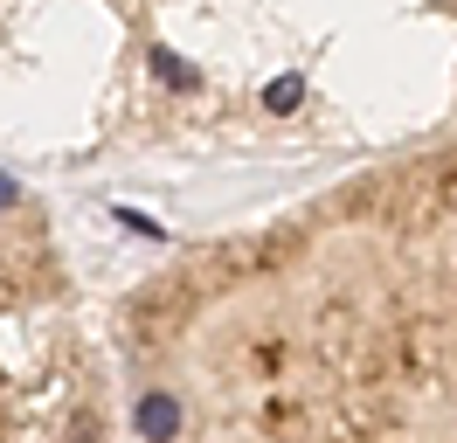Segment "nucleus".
Returning <instances> with one entry per match:
<instances>
[{"mask_svg": "<svg viewBox=\"0 0 457 443\" xmlns=\"http://www.w3.org/2000/svg\"><path fill=\"white\" fill-rule=\"evenodd\" d=\"M457 118V0H0L14 166L368 160Z\"/></svg>", "mask_w": 457, "mask_h": 443, "instance_id": "nucleus-2", "label": "nucleus"}, {"mask_svg": "<svg viewBox=\"0 0 457 443\" xmlns=\"http://www.w3.org/2000/svg\"><path fill=\"white\" fill-rule=\"evenodd\" d=\"M0 443H125L112 332L84 298L0 326Z\"/></svg>", "mask_w": 457, "mask_h": 443, "instance_id": "nucleus-3", "label": "nucleus"}, {"mask_svg": "<svg viewBox=\"0 0 457 443\" xmlns=\"http://www.w3.org/2000/svg\"><path fill=\"white\" fill-rule=\"evenodd\" d=\"M77 298H84V277L62 243L49 194L0 153V326H21L35 312H56Z\"/></svg>", "mask_w": 457, "mask_h": 443, "instance_id": "nucleus-4", "label": "nucleus"}, {"mask_svg": "<svg viewBox=\"0 0 457 443\" xmlns=\"http://www.w3.org/2000/svg\"><path fill=\"white\" fill-rule=\"evenodd\" d=\"M125 443H457V118L112 305Z\"/></svg>", "mask_w": 457, "mask_h": 443, "instance_id": "nucleus-1", "label": "nucleus"}]
</instances>
